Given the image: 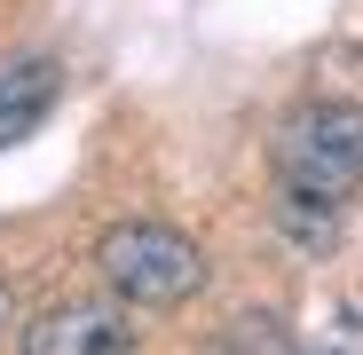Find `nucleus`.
Returning <instances> with one entry per match:
<instances>
[{
  "label": "nucleus",
  "instance_id": "nucleus-2",
  "mask_svg": "<svg viewBox=\"0 0 363 355\" xmlns=\"http://www.w3.org/2000/svg\"><path fill=\"white\" fill-rule=\"evenodd\" d=\"M95 269H103V284L118 292V300H135V308H182L190 292H206V253L182 229H166V221L103 229Z\"/></svg>",
  "mask_w": 363,
  "mask_h": 355
},
{
  "label": "nucleus",
  "instance_id": "nucleus-6",
  "mask_svg": "<svg viewBox=\"0 0 363 355\" xmlns=\"http://www.w3.org/2000/svg\"><path fill=\"white\" fill-rule=\"evenodd\" d=\"M213 355H292V347H284V332H277L269 316H237V324L213 339Z\"/></svg>",
  "mask_w": 363,
  "mask_h": 355
},
{
  "label": "nucleus",
  "instance_id": "nucleus-4",
  "mask_svg": "<svg viewBox=\"0 0 363 355\" xmlns=\"http://www.w3.org/2000/svg\"><path fill=\"white\" fill-rule=\"evenodd\" d=\"M64 103V55H16L0 64V142H24Z\"/></svg>",
  "mask_w": 363,
  "mask_h": 355
},
{
  "label": "nucleus",
  "instance_id": "nucleus-5",
  "mask_svg": "<svg viewBox=\"0 0 363 355\" xmlns=\"http://www.w3.org/2000/svg\"><path fill=\"white\" fill-rule=\"evenodd\" d=\"M277 229L292 237L300 253H324L332 237H340V205H324V198H308V190L277 182Z\"/></svg>",
  "mask_w": 363,
  "mask_h": 355
},
{
  "label": "nucleus",
  "instance_id": "nucleus-1",
  "mask_svg": "<svg viewBox=\"0 0 363 355\" xmlns=\"http://www.w3.org/2000/svg\"><path fill=\"white\" fill-rule=\"evenodd\" d=\"M277 182L308 190L324 205L363 198V103L316 95L277 127Z\"/></svg>",
  "mask_w": 363,
  "mask_h": 355
},
{
  "label": "nucleus",
  "instance_id": "nucleus-7",
  "mask_svg": "<svg viewBox=\"0 0 363 355\" xmlns=\"http://www.w3.org/2000/svg\"><path fill=\"white\" fill-rule=\"evenodd\" d=\"M0 332H9V284H0Z\"/></svg>",
  "mask_w": 363,
  "mask_h": 355
},
{
  "label": "nucleus",
  "instance_id": "nucleus-3",
  "mask_svg": "<svg viewBox=\"0 0 363 355\" xmlns=\"http://www.w3.org/2000/svg\"><path fill=\"white\" fill-rule=\"evenodd\" d=\"M24 355H135V324L103 300H55L24 324Z\"/></svg>",
  "mask_w": 363,
  "mask_h": 355
}]
</instances>
